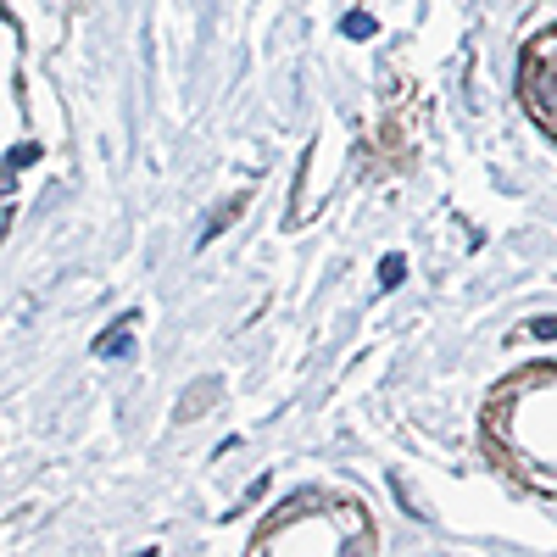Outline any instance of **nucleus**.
I'll list each match as a JSON object with an SVG mask.
<instances>
[{
    "label": "nucleus",
    "mask_w": 557,
    "mask_h": 557,
    "mask_svg": "<svg viewBox=\"0 0 557 557\" xmlns=\"http://www.w3.org/2000/svg\"><path fill=\"white\" fill-rule=\"evenodd\" d=\"M518 95H524L529 117H536L541 129L557 134V56H552V62H524V73H518Z\"/></svg>",
    "instance_id": "nucleus-1"
},
{
    "label": "nucleus",
    "mask_w": 557,
    "mask_h": 557,
    "mask_svg": "<svg viewBox=\"0 0 557 557\" xmlns=\"http://www.w3.org/2000/svg\"><path fill=\"white\" fill-rule=\"evenodd\" d=\"M390 491H396V501H407V508H413V518H429V508H424V501L413 496V485H407V479H401V474L390 479Z\"/></svg>",
    "instance_id": "nucleus-9"
},
{
    "label": "nucleus",
    "mask_w": 557,
    "mask_h": 557,
    "mask_svg": "<svg viewBox=\"0 0 557 557\" xmlns=\"http://www.w3.org/2000/svg\"><path fill=\"white\" fill-rule=\"evenodd\" d=\"M0 235H6V207H0Z\"/></svg>",
    "instance_id": "nucleus-11"
},
{
    "label": "nucleus",
    "mask_w": 557,
    "mask_h": 557,
    "mask_svg": "<svg viewBox=\"0 0 557 557\" xmlns=\"http://www.w3.org/2000/svg\"><path fill=\"white\" fill-rule=\"evenodd\" d=\"M212 401H218V379H201V385H195V390H190V396L179 401V424H190L195 413H207Z\"/></svg>",
    "instance_id": "nucleus-3"
},
{
    "label": "nucleus",
    "mask_w": 557,
    "mask_h": 557,
    "mask_svg": "<svg viewBox=\"0 0 557 557\" xmlns=\"http://www.w3.org/2000/svg\"><path fill=\"white\" fill-rule=\"evenodd\" d=\"M134 335H140V313H123L90 351H95L100 363H117V357H129V351H134Z\"/></svg>",
    "instance_id": "nucleus-2"
},
{
    "label": "nucleus",
    "mask_w": 557,
    "mask_h": 557,
    "mask_svg": "<svg viewBox=\"0 0 557 557\" xmlns=\"http://www.w3.org/2000/svg\"><path fill=\"white\" fill-rule=\"evenodd\" d=\"M552 56H557V22H552V29H541L536 39L524 45V62H552Z\"/></svg>",
    "instance_id": "nucleus-5"
},
{
    "label": "nucleus",
    "mask_w": 557,
    "mask_h": 557,
    "mask_svg": "<svg viewBox=\"0 0 557 557\" xmlns=\"http://www.w3.org/2000/svg\"><path fill=\"white\" fill-rule=\"evenodd\" d=\"M0 22H6V6H0Z\"/></svg>",
    "instance_id": "nucleus-12"
},
{
    "label": "nucleus",
    "mask_w": 557,
    "mask_h": 557,
    "mask_svg": "<svg viewBox=\"0 0 557 557\" xmlns=\"http://www.w3.org/2000/svg\"><path fill=\"white\" fill-rule=\"evenodd\" d=\"M340 34H346V39H373V34H379V22H373L368 12H346V22H340Z\"/></svg>",
    "instance_id": "nucleus-7"
},
{
    "label": "nucleus",
    "mask_w": 557,
    "mask_h": 557,
    "mask_svg": "<svg viewBox=\"0 0 557 557\" xmlns=\"http://www.w3.org/2000/svg\"><path fill=\"white\" fill-rule=\"evenodd\" d=\"M34 157H39V145H29V140H22V145H17V150H12V157H6V162H12V167H17V173H22V167H29V162H34Z\"/></svg>",
    "instance_id": "nucleus-10"
},
{
    "label": "nucleus",
    "mask_w": 557,
    "mask_h": 557,
    "mask_svg": "<svg viewBox=\"0 0 557 557\" xmlns=\"http://www.w3.org/2000/svg\"><path fill=\"white\" fill-rule=\"evenodd\" d=\"M513 340H557V318H536V323H524Z\"/></svg>",
    "instance_id": "nucleus-8"
},
{
    "label": "nucleus",
    "mask_w": 557,
    "mask_h": 557,
    "mask_svg": "<svg viewBox=\"0 0 557 557\" xmlns=\"http://www.w3.org/2000/svg\"><path fill=\"white\" fill-rule=\"evenodd\" d=\"M245 201H251V195H235V201H229V207H218V212L207 218V229H201V245H212V240H218L223 229H229V223H235V218L245 212Z\"/></svg>",
    "instance_id": "nucleus-4"
},
{
    "label": "nucleus",
    "mask_w": 557,
    "mask_h": 557,
    "mask_svg": "<svg viewBox=\"0 0 557 557\" xmlns=\"http://www.w3.org/2000/svg\"><path fill=\"white\" fill-rule=\"evenodd\" d=\"M401 278H407V257H396V251H390V257H379V290H396Z\"/></svg>",
    "instance_id": "nucleus-6"
}]
</instances>
